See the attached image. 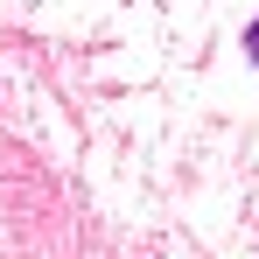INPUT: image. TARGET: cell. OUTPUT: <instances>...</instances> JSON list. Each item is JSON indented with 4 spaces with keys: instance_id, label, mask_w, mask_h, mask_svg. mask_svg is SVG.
Masks as SVG:
<instances>
[{
    "instance_id": "obj_1",
    "label": "cell",
    "mask_w": 259,
    "mask_h": 259,
    "mask_svg": "<svg viewBox=\"0 0 259 259\" xmlns=\"http://www.w3.org/2000/svg\"><path fill=\"white\" fill-rule=\"evenodd\" d=\"M245 49H252V56H259V21H252V35H245Z\"/></svg>"
}]
</instances>
